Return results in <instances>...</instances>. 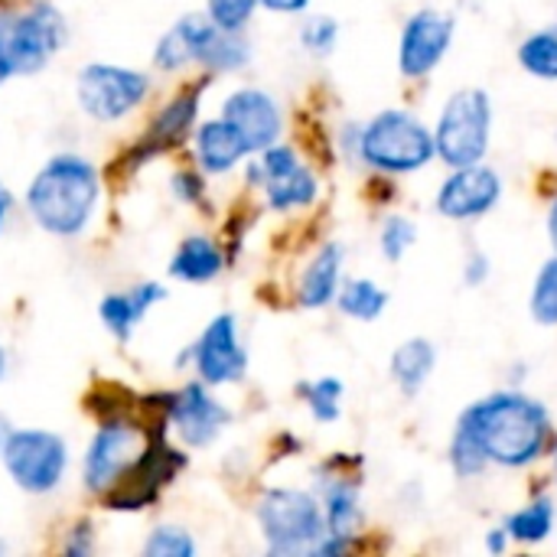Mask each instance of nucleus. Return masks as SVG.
<instances>
[{"mask_svg":"<svg viewBox=\"0 0 557 557\" xmlns=\"http://www.w3.org/2000/svg\"><path fill=\"white\" fill-rule=\"evenodd\" d=\"M186 467V457L180 450H173L163 441V431L150 434L140 460L131 467V473L111 490L104 493V506L114 512H137L144 506H150L157 499V493L173 483V476Z\"/></svg>","mask_w":557,"mask_h":557,"instance_id":"10","label":"nucleus"},{"mask_svg":"<svg viewBox=\"0 0 557 557\" xmlns=\"http://www.w3.org/2000/svg\"><path fill=\"white\" fill-rule=\"evenodd\" d=\"M222 114L238 127V134L245 137L248 150H268L277 134H281V111L277 101L258 88H242L235 95L225 98Z\"/></svg>","mask_w":557,"mask_h":557,"instance_id":"16","label":"nucleus"},{"mask_svg":"<svg viewBox=\"0 0 557 557\" xmlns=\"http://www.w3.org/2000/svg\"><path fill=\"white\" fill-rule=\"evenodd\" d=\"M144 555L147 557H193L196 555V542L176 529V525H160L147 535V545H144Z\"/></svg>","mask_w":557,"mask_h":557,"instance_id":"28","label":"nucleus"},{"mask_svg":"<svg viewBox=\"0 0 557 557\" xmlns=\"http://www.w3.org/2000/svg\"><path fill=\"white\" fill-rule=\"evenodd\" d=\"M166 424L180 434L186 447H209L228 424V411L206 392V385L193 382L183 392L170 395Z\"/></svg>","mask_w":557,"mask_h":557,"instance_id":"13","label":"nucleus"},{"mask_svg":"<svg viewBox=\"0 0 557 557\" xmlns=\"http://www.w3.org/2000/svg\"><path fill=\"white\" fill-rule=\"evenodd\" d=\"M215 29H219V26L212 23V16H199V13L183 16V20L157 42V49H153L157 69L176 72V69H183L186 62H199V55H202V49H206V42L212 39Z\"/></svg>","mask_w":557,"mask_h":557,"instance_id":"18","label":"nucleus"},{"mask_svg":"<svg viewBox=\"0 0 557 557\" xmlns=\"http://www.w3.org/2000/svg\"><path fill=\"white\" fill-rule=\"evenodd\" d=\"M268 10H277V13H297V10H304L310 0H261Z\"/></svg>","mask_w":557,"mask_h":557,"instance_id":"36","label":"nucleus"},{"mask_svg":"<svg viewBox=\"0 0 557 557\" xmlns=\"http://www.w3.org/2000/svg\"><path fill=\"white\" fill-rule=\"evenodd\" d=\"M434 150H437V140L408 111L379 114L359 137L362 160L379 166V170H388V173L421 170L434 157Z\"/></svg>","mask_w":557,"mask_h":557,"instance_id":"4","label":"nucleus"},{"mask_svg":"<svg viewBox=\"0 0 557 557\" xmlns=\"http://www.w3.org/2000/svg\"><path fill=\"white\" fill-rule=\"evenodd\" d=\"M0 460L13 486H20L29 496H46L59 490L69 467V450L59 434L26 428V431L3 434Z\"/></svg>","mask_w":557,"mask_h":557,"instance_id":"5","label":"nucleus"},{"mask_svg":"<svg viewBox=\"0 0 557 557\" xmlns=\"http://www.w3.org/2000/svg\"><path fill=\"white\" fill-rule=\"evenodd\" d=\"M431 369H434V346L428 339H411L398 346V352L392 356V375L408 395H414L428 382Z\"/></svg>","mask_w":557,"mask_h":557,"instance_id":"23","label":"nucleus"},{"mask_svg":"<svg viewBox=\"0 0 557 557\" xmlns=\"http://www.w3.org/2000/svg\"><path fill=\"white\" fill-rule=\"evenodd\" d=\"M196 111H199V91H183V95H176V98L153 117V124H150V131H147L140 150H137V157L144 160V157H153V153H160V150L180 144V140L189 134V127H193V121H196Z\"/></svg>","mask_w":557,"mask_h":557,"instance_id":"20","label":"nucleus"},{"mask_svg":"<svg viewBox=\"0 0 557 557\" xmlns=\"http://www.w3.org/2000/svg\"><path fill=\"white\" fill-rule=\"evenodd\" d=\"M548 232H552V242H555V248H557V202L552 206V222H548Z\"/></svg>","mask_w":557,"mask_h":557,"instance_id":"41","label":"nucleus"},{"mask_svg":"<svg viewBox=\"0 0 557 557\" xmlns=\"http://www.w3.org/2000/svg\"><path fill=\"white\" fill-rule=\"evenodd\" d=\"M503 193V183L493 170L486 166H460L444 186H441V196H437V209L447 215V219H476L483 212H490L496 206Z\"/></svg>","mask_w":557,"mask_h":557,"instance_id":"15","label":"nucleus"},{"mask_svg":"<svg viewBox=\"0 0 557 557\" xmlns=\"http://www.w3.org/2000/svg\"><path fill=\"white\" fill-rule=\"evenodd\" d=\"M555 470H557V454H555Z\"/></svg>","mask_w":557,"mask_h":557,"instance_id":"44","label":"nucleus"},{"mask_svg":"<svg viewBox=\"0 0 557 557\" xmlns=\"http://www.w3.org/2000/svg\"><path fill=\"white\" fill-rule=\"evenodd\" d=\"M532 317L542 326H557V258L548 261L532 290Z\"/></svg>","mask_w":557,"mask_h":557,"instance_id":"27","label":"nucleus"},{"mask_svg":"<svg viewBox=\"0 0 557 557\" xmlns=\"http://www.w3.org/2000/svg\"><path fill=\"white\" fill-rule=\"evenodd\" d=\"M414 225L408 219H388L385 222V232H382V251L388 261H398L411 245H414Z\"/></svg>","mask_w":557,"mask_h":557,"instance_id":"32","label":"nucleus"},{"mask_svg":"<svg viewBox=\"0 0 557 557\" xmlns=\"http://www.w3.org/2000/svg\"><path fill=\"white\" fill-rule=\"evenodd\" d=\"M336 42V23L330 16H313L307 26H304V46L317 55L330 52Z\"/></svg>","mask_w":557,"mask_h":557,"instance_id":"33","label":"nucleus"},{"mask_svg":"<svg viewBox=\"0 0 557 557\" xmlns=\"http://www.w3.org/2000/svg\"><path fill=\"white\" fill-rule=\"evenodd\" d=\"M186 359L196 362V372L206 385H225V382H238L248 369V352L238 343V330H235V317L222 313L215 317L206 333L199 336V343L186 352ZM180 359V366L186 362Z\"/></svg>","mask_w":557,"mask_h":557,"instance_id":"11","label":"nucleus"},{"mask_svg":"<svg viewBox=\"0 0 557 557\" xmlns=\"http://www.w3.org/2000/svg\"><path fill=\"white\" fill-rule=\"evenodd\" d=\"M173 196L183 199V202H196L202 196V180L189 170H180L173 173Z\"/></svg>","mask_w":557,"mask_h":557,"instance_id":"34","label":"nucleus"},{"mask_svg":"<svg viewBox=\"0 0 557 557\" xmlns=\"http://www.w3.org/2000/svg\"><path fill=\"white\" fill-rule=\"evenodd\" d=\"M0 555H3V542H0Z\"/></svg>","mask_w":557,"mask_h":557,"instance_id":"43","label":"nucleus"},{"mask_svg":"<svg viewBox=\"0 0 557 557\" xmlns=\"http://www.w3.org/2000/svg\"><path fill=\"white\" fill-rule=\"evenodd\" d=\"M101 199L98 170L75 153L52 157L26 189V209L33 222L59 238H75L88 228Z\"/></svg>","mask_w":557,"mask_h":557,"instance_id":"1","label":"nucleus"},{"mask_svg":"<svg viewBox=\"0 0 557 557\" xmlns=\"http://www.w3.org/2000/svg\"><path fill=\"white\" fill-rule=\"evenodd\" d=\"M248 150L245 137L238 134V127L228 117L219 121H206L196 131V160L206 173H228Z\"/></svg>","mask_w":557,"mask_h":557,"instance_id":"19","label":"nucleus"},{"mask_svg":"<svg viewBox=\"0 0 557 557\" xmlns=\"http://www.w3.org/2000/svg\"><path fill=\"white\" fill-rule=\"evenodd\" d=\"M310 411L317 421H336L339 418V408H336V398L343 395V385L336 379H320L313 385H300Z\"/></svg>","mask_w":557,"mask_h":557,"instance_id":"30","label":"nucleus"},{"mask_svg":"<svg viewBox=\"0 0 557 557\" xmlns=\"http://www.w3.org/2000/svg\"><path fill=\"white\" fill-rule=\"evenodd\" d=\"M339 261H343V248L339 245H326L313 258V264L307 268L304 284H300V304L304 307H323V304L333 300L336 284H339Z\"/></svg>","mask_w":557,"mask_h":557,"instance_id":"22","label":"nucleus"},{"mask_svg":"<svg viewBox=\"0 0 557 557\" xmlns=\"http://www.w3.org/2000/svg\"><path fill=\"white\" fill-rule=\"evenodd\" d=\"M91 529H88V522H82V525H75L72 532H69V542H65V555H91Z\"/></svg>","mask_w":557,"mask_h":557,"instance_id":"35","label":"nucleus"},{"mask_svg":"<svg viewBox=\"0 0 557 557\" xmlns=\"http://www.w3.org/2000/svg\"><path fill=\"white\" fill-rule=\"evenodd\" d=\"M219 271H222V251L212 238H202V235L186 238L170 261V274L186 284H206Z\"/></svg>","mask_w":557,"mask_h":557,"instance_id":"21","label":"nucleus"},{"mask_svg":"<svg viewBox=\"0 0 557 557\" xmlns=\"http://www.w3.org/2000/svg\"><path fill=\"white\" fill-rule=\"evenodd\" d=\"M69 26L52 3H33L26 10H0V49L13 75L39 72L62 46Z\"/></svg>","mask_w":557,"mask_h":557,"instance_id":"3","label":"nucleus"},{"mask_svg":"<svg viewBox=\"0 0 557 557\" xmlns=\"http://www.w3.org/2000/svg\"><path fill=\"white\" fill-rule=\"evenodd\" d=\"M490 548H493V552H503V548H506V532H493V535H490Z\"/></svg>","mask_w":557,"mask_h":557,"instance_id":"39","label":"nucleus"},{"mask_svg":"<svg viewBox=\"0 0 557 557\" xmlns=\"http://www.w3.org/2000/svg\"><path fill=\"white\" fill-rule=\"evenodd\" d=\"M437 153L450 166H470L480 163L490 144V98L480 88H463L457 91L437 127Z\"/></svg>","mask_w":557,"mask_h":557,"instance_id":"8","label":"nucleus"},{"mask_svg":"<svg viewBox=\"0 0 557 557\" xmlns=\"http://www.w3.org/2000/svg\"><path fill=\"white\" fill-rule=\"evenodd\" d=\"M450 460H454V467H457V473H460V476H473V473H480V470L490 463L486 450L480 447L476 434H473L467 424H460V428H457V437H454Z\"/></svg>","mask_w":557,"mask_h":557,"instance_id":"29","label":"nucleus"},{"mask_svg":"<svg viewBox=\"0 0 557 557\" xmlns=\"http://www.w3.org/2000/svg\"><path fill=\"white\" fill-rule=\"evenodd\" d=\"M450 36H454V20H447L434 10L414 13L405 26V36H401V52H398L401 72L411 78L428 75L444 59Z\"/></svg>","mask_w":557,"mask_h":557,"instance_id":"14","label":"nucleus"},{"mask_svg":"<svg viewBox=\"0 0 557 557\" xmlns=\"http://www.w3.org/2000/svg\"><path fill=\"white\" fill-rule=\"evenodd\" d=\"M522 65L539 78H557V29L535 33L519 49Z\"/></svg>","mask_w":557,"mask_h":557,"instance_id":"25","label":"nucleus"},{"mask_svg":"<svg viewBox=\"0 0 557 557\" xmlns=\"http://www.w3.org/2000/svg\"><path fill=\"white\" fill-rule=\"evenodd\" d=\"M251 180L264 183L268 202L277 212L297 209V206H307L317 199V180L310 176V170H304L297 163V153L290 147L271 144L264 150V160L251 166Z\"/></svg>","mask_w":557,"mask_h":557,"instance_id":"12","label":"nucleus"},{"mask_svg":"<svg viewBox=\"0 0 557 557\" xmlns=\"http://www.w3.org/2000/svg\"><path fill=\"white\" fill-rule=\"evenodd\" d=\"M552 522H555L552 503H548V499H539V503H532L529 509L516 512V516L506 522V529H509V535L519 539V542H542V539H548Z\"/></svg>","mask_w":557,"mask_h":557,"instance_id":"26","label":"nucleus"},{"mask_svg":"<svg viewBox=\"0 0 557 557\" xmlns=\"http://www.w3.org/2000/svg\"><path fill=\"white\" fill-rule=\"evenodd\" d=\"M486 277V258H473L470 261V274H467V281L470 284H476V281H483Z\"/></svg>","mask_w":557,"mask_h":557,"instance_id":"37","label":"nucleus"},{"mask_svg":"<svg viewBox=\"0 0 557 557\" xmlns=\"http://www.w3.org/2000/svg\"><path fill=\"white\" fill-rule=\"evenodd\" d=\"M166 297L163 284H137L134 290L127 294H108L101 304H98V317L104 323V330L117 339V343H127L134 336V330L140 326V320L147 317L150 307H157L160 300Z\"/></svg>","mask_w":557,"mask_h":557,"instance_id":"17","label":"nucleus"},{"mask_svg":"<svg viewBox=\"0 0 557 557\" xmlns=\"http://www.w3.org/2000/svg\"><path fill=\"white\" fill-rule=\"evenodd\" d=\"M258 0H209V16L222 29H242Z\"/></svg>","mask_w":557,"mask_h":557,"instance_id":"31","label":"nucleus"},{"mask_svg":"<svg viewBox=\"0 0 557 557\" xmlns=\"http://www.w3.org/2000/svg\"><path fill=\"white\" fill-rule=\"evenodd\" d=\"M150 82L144 72L134 69H121V65H108V62H91L78 72V104L91 121H121L124 114H131L134 108H140V101L147 98Z\"/></svg>","mask_w":557,"mask_h":557,"instance_id":"9","label":"nucleus"},{"mask_svg":"<svg viewBox=\"0 0 557 557\" xmlns=\"http://www.w3.org/2000/svg\"><path fill=\"white\" fill-rule=\"evenodd\" d=\"M258 522L277 555L317 552L326 535V516L317 499L297 490H271L258 503Z\"/></svg>","mask_w":557,"mask_h":557,"instance_id":"6","label":"nucleus"},{"mask_svg":"<svg viewBox=\"0 0 557 557\" xmlns=\"http://www.w3.org/2000/svg\"><path fill=\"white\" fill-rule=\"evenodd\" d=\"M147 441H150V434H144V428L127 418L101 421L85 450V463H82L85 490L95 496L111 493L131 473V467L140 460Z\"/></svg>","mask_w":557,"mask_h":557,"instance_id":"7","label":"nucleus"},{"mask_svg":"<svg viewBox=\"0 0 557 557\" xmlns=\"http://www.w3.org/2000/svg\"><path fill=\"white\" fill-rule=\"evenodd\" d=\"M460 424H467L486 457L503 467L532 463L548 441V411L525 395H493L473 405Z\"/></svg>","mask_w":557,"mask_h":557,"instance_id":"2","label":"nucleus"},{"mask_svg":"<svg viewBox=\"0 0 557 557\" xmlns=\"http://www.w3.org/2000/svg\"><path fill=\"white\" fill-rule=\"evenodd\" d=\"M3 372H7V352H3V346H0V379H3Z\"/></svg>","mask_w":557,"mask_h":557,"instance_id":"42","label":"nucleus"},{"mask_svg":"<svg viewBox=\"0 0 557 557\" xmlns=\"http://www.w3.org/2000/svg\"><path fill=\"white\" fill-rule=\"evenodd\" d=\"M385 304H388L385 290L375 287L372 281H349L343 287V297H339L343 313H349L356 320H375L385 310Z\"/></svg>","mask_w":557,"mask_h":557,"instance_id":"24","label":"nucleus"},{"mask_svg":"<svg viewBox=\"0 0 557 557\" xmlns=\"http://www.w3.org/2000/svg\"><path fill=\"white\" fill-rule=\"evenodd\" d=\"M10 209H13V196H10L7 186L0 183V232H3V222H7V215H10Z\"/></svg>","mask_w":557,"mask_h":557,"instance_id":"38","label":"nucleus"},{"mask_svg":"<svg viewBox=\"0 0 557 557\" xmlns=\"http://www.w3.org/2000/svg\"><path fill=\"white\" fill-rule=\"evenodd\" d=\"M10 75H13V69H10V62H7V52L0 49V85H3Z\"/></svg>","mask_w":557,"mask_h":557,"instance_id":"40","label":"nucleus"}]
</instances>
